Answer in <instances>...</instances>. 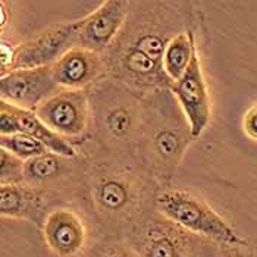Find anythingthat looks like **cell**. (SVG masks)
Masks as SVG:
<instances>
[{
  "instance_id": "2e32d148",
  "label": "cell",
  "mask_w": 257,
  "mask_h": 257,
  "mask_svg": "<svg viewBox=\"0 0 257 257\" xmlns=\"http://www.w3.org/2000/svg\"><path fill=\"white\" fill-rule=\"evenodd\" d=\"M15 115L18 119L20 133L27 134V136L40 141L49 152L58 153L62 156H69V158L79 155L78 150L71 143H68L66 140L55 134L49 126H46L36 115V112L15 107Z\"/></svg>"
},
{
  "instance_id": "8992f818",
  "label": "cell",
  "mask_w": 257,
  "mask_h": 257,
  "mask_svg": "<svg viewBox=\"0 0 257 257\" xmlns=\"http://www.w3.org/2000/svg\"><path fill=\"white\" fill-rule=\"evenodd\" d=\"M156 210L184 229L218 245L238 242L244 238L207 201L184 188H162L156 198Z\"/></svg>"
},
{
  "instance_id": "d6986e66",
  "label": "cell",
  "mask_w": 257,
  "mask_h": 257,
  "mask_svg": "<svg viewBox=\"0 0 257 257\" xmlns=\"http://www.w3.org/2000/svg\"><path fill=\"white\" fill-rule=\"evenodd\" d=\"M88 257H137L123 237H104L94 245Z\"/></svg>"
},
{
  "instance_id": "9a60e30c",
  "label": "cell",
  "mask_w": 257,
  "mask_h": 257,
  "mask_svg": "<svg viewBox=\"0 0 257 257\" xmlns=\"http://www.w3.org/2000/svg\"><path fill=\"white\" fill-rule=\"evenodd\" d=\"M60 196L27 184H0V218L27 220L40 228L46 213Z\"/></svg>"
},
{
  "instance_id": "277c9868",
  "label": "cell",
  "mask_w": 257,
  "mask_h": 257,
  "mask_svg": "<svg viewBox=\"0 0 257 257\" xmlns=\"http://www.w3.org/2000/svg\"><path fill=\"white\" fill-rule=\"evenodd\" d=\"M184 6V2H131L126 21L112 46L162 63L169 40L193 28L191 14Z\"/></svg>"
},
{
  "instance_id": "ac0fdd59",
  "label": "cell",
  "mask_w": 257,
  "mask_h": 257,
  "mask_svg": "<svg viewBox=\"0 0 257 257\" xmlns=\"http://www.w3.org/2000/svg\"><path fill=\"white\" fill-rule=\"evenodd\" d=\"M0 147H3L6 152H9L12 156L22 162H27L49 152L40 141L22 133L14 136H0Z\"/></svg>"
},
{
  "instance_id": "44dd1931",
  "label": "cell",
  "mask_w": 257,
  "mask_h": 257,
  "mask_svg": "<svg viewBox=\"0 0 257 257\" xmlns=\"http://www.w3.org/2000/svg\"><path fill=\"white\" fill-rule=\"evenodd\" d=\"M216 257H257V244L247 238L238 242L219 244Z\"/></svg>"
},
{
  "instance_id": "52a82bcc",
  "label": "cell",
  "mask_w": 257,
  "mask_h": 257,
  "mask_svg": "<svg viewBox=\"0 0 257 257\" xmlns=\"http://www.w3.org/2000/svg\"><path fill=\"white\" fill-rule=\"evenodd\" d=\"M85 210L60 201L50 207L40 225L41 239L50 257H88L91 244V228Z\"/></svg>"
},
{
  "instance_id": "7a4b0ae2",
  "label": "cell",
  "mask_w": 257,
  "mask_h": 257,
  "mask_svg": "<svg viewBox=\"0 0 257 257\" xmlns=\"http://www.w3.org/2000/svg\"><path fill=\"white\" fill-rule=\"evenodd\" d=\"M194 141L191 126L171 90L146 94V113L136 156L162 188L171 187Z\"/></svg>"
},
{
  "instance_id": "5b68a950",
  "label": "cell",
  "mask_w": 257,
  "mask_h": 257,
  "mask_svg": "<svg viewBox=\"0 0 257 257\" xmlns=\"http://www.w3.org/2000/svg\"><path fill=\"white\" fill-rule=\"evenodd\" d=\"M123 238L137 257H216L218 244L184 229L158 210L131 226Z\"/></svg>"
},
{
  "instance_id": "3957f363",
  "label": "cell",
  "mask_w": 257,
  "mask_h": 257,
  "mask_svg": "<svg viewBox=\"0 0 257 257\" xmlns=\"http://www.w3.org/2000/svg\"><path fill=\"white\" fill-rule=\"evenodd\" d=\"M91 134L79 152L100 150L115 155H136L146 113V94L112 78L88 88Z\"/></svg>"
},
{
  "instance_id": "8fae6325",
  "label": "cell",
  "mask_w": 257,
  "mask_h": 257,
  "mask_svg": "<svg viewBox=\"0 0 257 257\" xmlns=\"http://www.w3.org/2000/svg\"><path fill=\"white\" fill-rule=\"evenodd\" d=\"M179 107L191 126V133L197 140L209 126L212 119V101L206 78L203 74L198 49L184 75L174 82L171 88Z\"/></svg>"
},
{
  "instance_id": "ffe728a7",
  "label": "cell",
  "mask_w": 257,
  "mask_h": 257,
  "mask_svg": "<svg viewBox=\"0 0 257 257\" xmlns=\"http://www.w3.org/2000/svg\"><path fill=\"white\" fill-rule=\"evenodd\" d=\"M24 162L0 147V184H22Z\"/></svg>"
},
{
  "instance_id": "7402d4cb",
  "label": "cell",
  "mask_w": 257,
  "mask_h": 257,
  "mask_svg": "<svg viewBox=\"0 0 257 257\" xmlns=\"http://www.w3.org/2000/svg\"><path fill=\"white\" fill-rule=\"evenodd\" d=\"M20 133L15 106L0 100V136H14Z\"/></svg>"
},
{
  "instance_id": "6da1fadb",
  "label": "cell",
  "mask_w": 257,
  "mask_h": 257,
  "mask_svg": "<svg viewBox=\"0 0 257 257\" xmlns=\"http://www.w3.org/2000/svg\"><path fill=\"white\" fill-rule=\"evenodd\" d=\"M77 197L87 216L104 237H123L144 216L156 210L162 190L136 155L88 150Z\"/></svg>"
},
{
  "instance_id": "603a6c76",
  "label": "cell",
  "mask_w": 257,
  "mask_h": 257,
  "mask_svg": "<svg viewBox=\"0 0 257 257\" xmlns=\"http://www.w3.org/2000/svg\"><path fill=\"white\" fill-rule=\"evenodd\" d=\"M242 130L247 137L257 141V104L251 106L242 118Z\"/></svg>"
},
{
  "instance_id": "e0dca14e",
  "label": "cell",
  "mask_w": 257,
  "mask_h": 257,
  "mask_svg": "<svg viewBox=\"0 0 257 257\" xmlns=\"http://www.w3.org/2000/svg\"><path fill=\"white\" fill-rule=\"evenodd\" d=\"M196 50H197V40L193 28L179 33L169 40L163 53L162 65L166 77L172 82H177L184 75V72L191 63Z\"/></svg>"
},
{
  "instance_id": "4fadbf2b",
  "label": "cell",
  "mask_w": 257,
  "mask_h": 257,
  "mask_svg": "<svg viewBox=\"0 0 257 257\" xmlns=\"http://www.w3.org/2000/svg\"><path fill=\"white\" fill-rule=\"evenodd\" d=\"M131 2L107 0L79 20L78 46L103 55L118 37L130 14Z\"/></svg>"
},
{
  "instance_id": "7c38bea8",
  "label": "cell",
  "mask_w": 257,
  "mask_h": 257,
  "mask_svg": "<svg viewBox=\"0 0 257 257\" xmlns=\"http://www.w3.org/2000/svg\"><path fill=\"white\" fill-rule=\"evenodd\" d=\"M60 88L50 66L17 69L0 77V100L25 110H36Z\"/></svg>"
},
{
  "instance_id": "9c48e42d",
  "label": "cell",
  "mask_w": 257,
  "mask_h": 257,
  "mask_svg": "<svg viewBox=\"0 0 257 257\" xmlns=\"http://www.w3.org/2000/svg\"><path fill=\"white\" fill-rule=\"evenodd\" d=\"M79 20L52 25L12 50L11 71L52 66L78 46Z\"/></svg>"
},
{
  "instance_id": "ba28073f",
  "label": "cell",
  "mask_w": 257,
  "mask_h": 257,
  "mask_svg": "<svg viewBox=\"0 0 257 257\" xmlns=\"http://www.w3.org/2000/svg\"><path fill=\"white\" fill-rule=\"evenodd\" d=\"M55 134L81 152L90 141L91 112L88 90H59L34 110Z\"/></svg>"
},
{
  "instance_id": "5bb4252c",
  "label": "cell",
  "mask_w": 257,
  "mask_h": 257,
  "mask_svg": "<svg viewBox=\"0 0 257 257\" xmlns=\"http://www.w3.org/2000/svg\"><path fill=\"white\" fill-rule=\"evenodd\" d=\"M50 68L60 90H88L107 77L103 55L79 46L65 53Z\"/></svg>"
},
{
  "instance_id": "30bf717a",
  "label": "cell",
  "mask_w": 257,
  "mask_h": 257,
  "mask_svg": "<svg viewBox=\"0 0 257 257\" xmlns=\"http://www.w3.org/2000/svg\"><path fill=\"white\" fill-rule=\"evenodd\" d=\"M85 168V156L69 158L46 152L24 162V184L62 196L65 191L78 194Z\"/></svg>"
}]
</instances>
